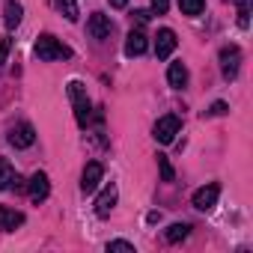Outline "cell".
Segmentation results:
<instances>
[{"instance_id":"4fadbf2b","label":"cell","mask_w":253,"mask_h":253,"mask_svg":"<svg viewBox=\"0 0 253 253\" xmlns=\"http://www.w3.org/2000/svg\"><path fill=\"white\" fill-rule=\"evenodd\" d=\"M24 18V6L18 3V0H6V6H3V24L6 30H15Z\"/></svg>"},{"instance_id":"8992f818","label":"cell","mask_w":253,"mask_h":253,"mask_svg":"<svg viewBox=\"0 0 253 253\" xmlns=\"http://www.w3.org/2000/svg\"><path fill=\"white\" fill-rule=\"evenodd\" d=\"M36 143V128L30 122H21V125H15V128L9 131V146H15V149H30Z\"/></svg>"},{"instance_id":"5bb4252c","label":"cell","mask_w":253,"mask_h":253,"mask_svg":"<svg viewBox=\"0 0 253 253\" xmlns=\"http://www.w3.org/2000/svg\"><path fill=\"white\" fill-rule=\"evenodd\" d=\"M146 48H149L146 36L140 30H131L128 39H125V54H128V57H140V54H146Z\"/></svg>"},{"instance_id":"4316f807","label":"cell","mask_w":253,"mask_h":253,"mask_svg":"<svg viewBox=\"0 0 253 253\" xmlns=\"http://www.w3.org/2000/svg\"><path fill=\"white\" fill-rule=\"evenodd\" d=\"M110 6L113 9H125V6H128V0H110Z\"/></svg>"},{"instance_id":"83f0119b","label":"cell","mask_w":253,"mask_h":253,"mask_svg":"<svg viewBox=\"0 0 253 253\" xmlns=\"http://www.w3.org/2000/svg\"><path fill=\"white\" fill-rule=\"evenodd\" d=\"M146 220H149V223H158V220H161V211H149Z\"/></svg>"},{"instance_id":"7c38bea8","label":"cell","mask_w":253,"mask_h":253,"mask_svg":"<svg viewBox=\"0 0 253 253\" xmlns=\"http://www.w3.org/2000/svg\"><path fill=\"white\" fill-rule=\"evenodd\" d=\"M116 185H107L101 194H98V200H95V214L98 217H107L110 211H113V206H116Z\"/></svg>"},{"instance_id":"cb8c5ba5","label":"cell","mask_w":253,"mask_h":253,"mask_svg":"<svg viewBox=\"0 0 253 253\" xmlns=\"http://www.w3.org/2000/svg\"><path fill=\"white\" fill-rule=\"evenodd\" d=\"M149 3H152V9H155L158 15H164V12L170 9V0H149Z\"/></svg>"},{"instance_id":"d6986e66","label":"cell","mask_w":253,"mask_h":253,"mask_svg":"<svg viewBox=\"0 0 253 253\" xmlns=\"http://www.w3.org/2000/svg\"><path fill=\"white\" fill-rule=\"evenodd\" d=\"M57 9L66 15V21H78L81 18V9H78L75 0H57Z\"/></svg>"},{"instance_id":"7a4b0ae2","label":"cell","mask_w":253,"mask_h":253,"mask_svg":"<svg viewBox=\"0 0 253 253\" xmlns=\"http://www.w3.org/2000/svg\"><path fill=\"white\" fill-rule=\"evenodd\" d=\"M69 98H72V104H75V119H78V125H81V128H86L89 113H92L86 86H84L81 81H69Z\"/></svg>"},{"instance_id":"e0dca14e","label":"cell","mask_w":253,"mask_h":253,"mask_svg":"<svg viewBox=\"0 0 253 253\" xmlns=\"http://www.w3.org/2000/svg\"><path fill=\"white\" fill-rule=\"evenodd\" d=\"M12 179H15V167L6 158H0V191H9Z\"/></svg>"},{"instance_id":"3957f363","label":"cell","mask_w":253,"mask_h":253,"mask_svg":"<svg viewBox=\"0 0 253 253\" xmlns=\"http://www.w3.org/2000/svg\"><path fill=\"white\" fill-rule=\"evenodd\" d=\"M179 128H182V122H179V116H173V113H167V116H161L158 122H155V128H152V134H155V140L158 143H173L176 140V134H179Z\"/></svg>"},{"instance_id":"44dd1931","label":"cell","mask_w":253,"mask_h":253,"mask_svg":"<svg viewBox=\"0 0 253 253\" xmlns=\"http://www.w3.org/2000/svg\"><path fill=\"white\" fill-rule=\"evenodd\" d=\"M107 250H125V253H134V244L131 241H107Z\"/></svg>"},{"instance_id":"8fae6325","label":"cell","mask_w":253,"mask_h":253,"mask_svg":"<svg viewBox=\"0 0 253 253\" xmlns=\"http://www.w3.org/2000/svg\"><path fill=\"white\" fill-rule=\"evenodd\" d=\"M21 223H24V214H21L18 209L0 206V232H15Z\"/></svg>"},{"instance_id":"5b68a950","label":"cell","mask_w":253,"mask_h":253,"mask_svg":"<svg viewBox=\"0 0 253 253\" xmlns=\"http://www.w3.org/2000/svg\"><path fill=\"white\" fill-rule=\"evenodd\" d=\"M217 197H220V185H203V188H197L194 191V197H191V203H194V209H200V211H211L214 209V203H217Z\"/></svg>"},{"instance_id":"277c9868","label":"cell","mask_w":253,"mask_h":253,"mask_svg":"<svg viewBox=\"0 0 253 253\" xmlns=\"http://www.w3.org/2000/svg\"><path fill=\"white\" fill-rule=\"evenodd\" d=\"M238 69H241V48L238 45H226L220 48V72L226 81H235L238 78Z\"/></svg>"},{"instance_id":"9c48e42d","label":"cell","mask_w":253,"mask_h":253,"mask_svg":"<svg viewBox=\"0 0 253 253\" xmlns=\"http://www.w3.org/2000/svg\"><path fill=\"white\" fill-rule=\"evenodd\" d=\"M110 30H113V24H110L107 15H101V12H92V15H89V21H86V33H89L92 39H107Z\"/></svg>"},{"instance_id":"ffe728a7","label":"cell","mask_w":253,"mask_h":253,"mask_svg":"<svg viewBox=\"0 0 253 253\" xmlns=\"http://www.w3.org/2000/svg\"><path fill=\"white\" fill-rule=\"evenodd\" d=\"M158 170H161V179H164V182H173V179H176V173H173L167 155H158Z\"/></svg>"},{"instance_id":"6da1fadb","label":"cell","mask_w":253,"mask_h":253,"mask_svg":"<svg viewBox=\"0 0 253 253\" xmlns=\"http://www.w3.org/2000/svg\"><path fill=\"white\" fill-rule=\"evenodd\" d=\"M36 57L42 60V63H54V60H69L72 57V51L60 42V39H54L51 33H42L39 39H36Z\"/></svg>"},{"instance_id":"ba28073f","label":"cell","mask_w":253,"mask_h":253,"mask_svg":"<svg viewBox=\"0 0 253 253\" xmlns=\"http://www.w3.org/2000/svg\"><path fill=\"white\" fill-rule=\"evenodd\" d=\"M101 176H104L101 161H89V164L84 167V176H81V191H84V194H92V191L101 185Z\"/></svg>"},{"instance_id":"d4e9b609","label":"cell","mask_w":253,"mask_h":253,"mask_svg":"<svg viewBox=\"0 0 253 253\" xmlns=\"http://www.w3.org/2000/svg\"><path fill=\"white\" fill-rule=\"evenodd\" d=\"M131 18L137 21V27H143V24L149 21V12H146V9H134V15H131Z\"/></svg>"},{"instance_id":"2e32d148","label":"cell","mask_w":253,"mask_h":253,"mask_svg":"<svg viewBox=\"0 0 253 253\" xmlns=\"http://www.w3.org/2000/svg\"><path fill=\"white\" fill-rule=\"evenodd\" d=\"M188 235H191V223H170L167 232H164V238H167L170 244H179V241H185Z\"/></svg>"},{"instance_id":"52a82bcc","label":"cell","mask_w":253,"mask_h":253,"mask_svg":"<svg viewBox=\"0 0 253 253\" xmlns=\"http://www.w3.org/2000/svg\"><path fill=\"white\" fill-rule=\"evenodd\" d=\"M27 194H30V200L33 203H45L48 200V194H51V182H48V173H33L30 176V182H27Z\"/></svg>"},{"instance_id":"9a60e30c","label":"cell","mask_w":253,"mask_h":253,"mask_svg":"<svg viewBox=\"0 0 253 253\" xmlns=\"http://www.w3.org/2000/svg\"><path fill=\"white\" fill-rule=\"evenodd\" d=\"M167 81H170L173 89H185V86H188V69H185V63H170Z\"/></svg>"},{"instance_id":"484cf974","label":"cell","mask_w":253,"mask_h":253,"mask_svg":"<svg viewBox=\"0 0 253 253\" xmlns=\"http://www.w3.org/2000/svg\"><path fill=\"white\" fill-rule=\"evenodd\" d=\"M24 188H27V182H24V179H21V176L15 173V179H12V185H9V191H15V194H21Z\"/></svg>"},{"instance_id":"603a6c76","label":"cell","mask_w":253,"mask_h":253,"mask_svg":"<svg viewBox=\"0 0 253 253\" xmlns=\"http://www.w3.org/2000/svg\"><path fill=\"white\" fill-rule=\"evenodd\" d=\"M9 48H12V39H0V66L6 63V54H9Z\"/></svg>"},{"instance_id":"ac0fdd59","label":"cell","mask_w":253,"mask_h":253,"mask_svg":"<svg viewBox=\"0 0 253 253\" xmlns=\"http://www.w3.org/2000/svg\"><path fill=\"white\" fill-rule=\"evenodd\" d=\"M179 9H182V15H203V9H206V0H179Z\"/></svg>"},{"instance_id":"7402d4cb","label":"cell","mask_w":253,"mask_h":253,"mask_svg":"<svg viewBox=\"0 0 253 253\" xmlns=\"http://www.w3.org/2000/svg\"><path fill=\"white\" fill-rule=\"evenodd\" d=\"M229 107H226V101H214L211 107H209V116H223Z\"/></svg>"},{"instance_id":"30bf717a","label":"cell","mask_w":253,"mask_h":253,"mask_svg":"<svg viewBox=\"0 0 253 253\" xmlns=\"http://www.w3.org/2000/svg\"><path fill=\"white\" fill-rule=\"evenodd\" d=\"M173 51H176V33H173L170 27L158 30V36H155V57H158V60H167Z\"/></svg>"}]
</instances>
